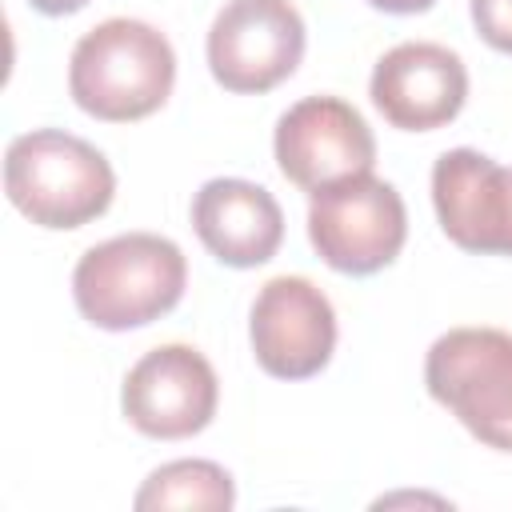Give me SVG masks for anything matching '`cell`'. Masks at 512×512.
I'll use <instances>...</instances> for the list:
<instances>
[{
  "mask_svg": "<svg viewBox=\"0 0 512 512\" xmlns=\"http://www.w3.org/2000/svg\"><path fill=\"white\" fill-rule=\"evenodd\" d=\"M424 384L480 444L512 452V332H444L428 348Z\"/></svg>",
  "mask_w": 512,
  "mask_h": 512,
  "instance_id": "obj_4",
  "label": "cell"
},
{
  "mask_svg": "<svg viewBox=\"0 0 512 512\" xmlns=\"http://www.w3.org/2000/svg\"><path fill=\"white\" fill-rule=\"evenodd\" d=\"M220 384L212 364L188 344H160L144 352L124 376V416L152 440H184L212 424Z\"/></svg>",
  "mask_w": 512,
  "mask_h": 512,
  "instance_id": "obj_8",
  "label": "cell"
},
{
  "mask_svg": "<svg viewBox=\"0 0 512 512\" xmlns=\"http://www.w3.org/2000/svg\"><path fill=\"white\" fill-rule=\"evenodd\" d=\"M140 512H164V508H204V512H228L236 504L232 476L212 460H172L160 464L132 500Z\"/></svg>",
  "mask_w": 512,
  "mask_h": 512,
  "instance_id": "obj_13",
  "label": "cell"
},
{
  "mask_svg": "<svg viewBox=\"0 0 512 512\" xmlns=\"http://www.w3.org/2000/svg\"><path fill=\"white\" fill-rule=\"evenodd\" d=\"M368 92L392 128L432 132L460 116L468 100V68L444 44L408 40L376 60Z\"/></svg>",
  "mask_w": 512,
  "mask_h": 512,
  "instance_id": "obj_10",
  "label": "cell"
},
{
  "mask_svg": "<svg viewBox=\"0 0 512 512\" xmlns=\"http://www.w3.org/2000/svg\"><path fill=\"white\" fill-rule=\"evenodd\" d=\"M36 12H44V16H68V12H76V8H84L88 0H28Z\"/></svg>",
  "mask_w": 512,
  "mask_h": 512,
  "instance_id": "obj_16",
  "label": "cell"
},
{
  "mask_svg": "<svg viewBox=\"0 0 512 512\" xmlns=\"http://www.w3.org/2000/svg\"><path fill=\"white\" fill-rule=\"evenodd\" d=\"M304 40L288 0H228L208 28V68L228 92H268L296 72Z\"/></svg>",
  "mask_w": 512,
  "mask_h": 512,
  "instance_id": "obj_6",
  "label": "cell"
},
{
  "mask_svg": "<svg viewBox=\"0 0 512 512\" xmlns=\"http://www.w3.org/2000/svg\"><path fill=\"white\" fill-rule=\"evenodd\" d=\"M184 252L156 232H124L92 244L72 272V296L88 324L128 332L160 320L184 296Z\"/></svg>",
  "mask_w": 512,
  "mask_h": 512,
  "instance_id": "obj_2",
  "label": "cell"
},
{
  "mask_svg": "<svg viewBox=\"0 0 512 512\" xmlns=\"http://www.w3.org/2000/svg\"><path fill=\"white\" fill-rule=\"evenodd\" d=\"M252 352L276 380L316 376L336 348L332 300L304 276H276L252 300Z\"/></svg>",
  "mask_w": 512,
  "mask_h": 512,
  "instance_id": "obj_9",
  "label": "cell"
},
{
  "mask_svg": "<svg viewBox=\"0 0 512 512\" xmlns=\"http://www.w3.org/2000/svg\"><path fill=\"white\" fill-rule=\"evenodd\" d=\"M176 84V52L168 36L144 20L112 16L84 32L68 60L72 100L112 124L152 116Z\"/></svg>",
  "mask_w": 512,
  "mask_h": 512,
  "instance_id": "obj_1",
  "label": "cell"
},
{
  "mask_svg": "<svg viewBox=\"0 0 512 512\" xmlns=\"http://www.w3.org/2000/svg\"><path fill=\"white\" fill-rule=\"evenodd\" d=\"M192 228L220 264L256 268L276 256L284 240V212L268 188L240 176H216L192 200Z\"/></svg>",
  "mask_w": 512,
  "mask_h": 512,
  "instance_id": "obj_12",
  "label": "cell"
},
{
  "mask_svg": "<svg viewBox=\"0 0 512 512\" xmlns=\"http://www.w3.org/2000/svg\"><path fill=\"white\" fill-rule=\"evenodd\" d=\"M308 240L328 268L344 276H372L388 268L408 240L404 200L372 172L336 180L312 192Z\"/></svg>",
  "mask_w": 512,
  "mask_h": 512,
  "instance_id": "obj_5",
  "label": "cell"
},
{
  "mask_svg": "<svg viewBox=\"0 0 512 512\" xmlns=\"http://www.w3.org/2000/svg\"><path fill=\"white\" fill-rule=\"evenodd\" d=\"M432 204L456 248L512 256V168L476 148H452L432 168Z\"/></svg>",
  "mask_w": 512,
  "mask_h": 512,
  "instance_id": "obj_11",
  "label": "cell"
},
{
  "mask_svg": "<svg viewBox=\"0 0 512 512\" xmlns=\"http://www.w3.org/2000/svg\"><path fill=\"white\" fill-rule=\"evenodd\" d=\"M472 24L484 44L512 56V0H472Z\"/></svg>",
  "mask_w": 512,
  "mask_h": 512,
  "instance_id": "obj_14",
  "label": "cell"
},
{
  "mask_svg": "<svg viewBox=\"0 0 512 512\" xmlns=\"http://www.w3.org/2000/svg\"><path fill=\"white\" fill-rule=\"evenodd\" d=\"M4 192L12 208L40 228H80L108 212L116 172L88 140L60 128H36L8 144Z\"/></svg>",
  "mask_w": 512,
  "mask_h": 512,
  "instance_id": "obj_3",
  "label": "cell"
},
{
  "mask_svg": "<svg viewBox=\"0 0 512 512\" xmlns=\"http://www.w3.org/2000/svg\"><path fill=\"white\" fill-rule=\"evenodd\" d=\"M372 8H380V12H392V16H412V12H424V8H432L436 0H368Z\"/></svg>",
  "mask_w": 512,
  "mask_h": 512,
  "instance_id": "obj_15",
  "label": "cell"
},
{
  "mask_svg": "<svg viewBox=\"0 0 512 512\" xmlns=\"http://www.w3.org/2000/svg\"><path fill=\"white\" fill-rule=\"evenodd\" d=\"M276 164L304 188L320 192L336 180L372 172L376 136L368 120L340 96H304L276 120Z\"/></svg>",
  "mask_w": 512,
  "mask_h": 512,
  "instance_id": "obj_7",
  "label": "cell"
}]
</instances>
